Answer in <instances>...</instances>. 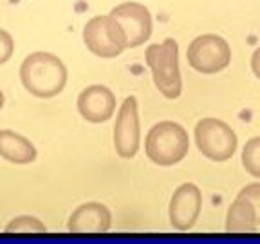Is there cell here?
Wrapping results in <instances>:
<instances>
[{"label":"cell","instance_id":"cell-1","mask_svg":"<svg viewBox=\"0 0 260 244\" xmlns=\"http://www.w3.org/2000/svg\"><path fill=\"white\" fill-rule=\"evenodd\" d=\"M20 80L32 96L53 98L63 90L67 83V69L58 56L38 51L22 62Z\"/></svg>","mask_w":260,"mask_h":244},{"label":"cell","instance_id":"cell-2","mask_svg":"<svg viewBox=\"0 0 260 244\" xmlns=\"http://www.w3.org/2000/svg\"><path fill=\"white\" fill-rule=\"evenodd\" d=\"M190 150L188 132L175 121H159L148 130L145 141L146 158L161 167L183 161Z\"/></svg>","mask_w":260,"mask_h":244},{"label":"cell","instance_id":"cell-3","mask_svg":"<svg viewBox=\"0 0 260 244\" xmlns=\"http://www.w3.org/2000/svg\"><path fill=\"white\" fill-rule=\"evenodd\" d=\"M145 58L159 93L168 100H175L181 96L183 80H181V71H179L177 42L174 38H167L162 44L148 45Z\"/></svg>","mask_w":260,"mask_h":244},{"label":"cell","instance_id":"cell-4","mask_svg":"<svg viewBox=\"0 0 260 244\" xmlns=\"http://www.w3.org/2000/svg\"><path fill=\"white\" fill-rule=\"evenodd\" d=\"M195 143L204 158L211 161H228L237 150L239 139L235 130L217 118H204L195 125Z\"/></svg>","mask_w":260,"mask_h":244},{"label":"cell","instance_id":"cell-5","mask_svg":"<svg viewBox=\"0 0 260 244\" xmlns=\"http://www.w3.org/2000/svg\"><path fill=\"white\" fill-rule=\"evenodd\" d=\"M188 64L191 69L203 74H215L224 71L232 62L230 44L219 35L206 33L193 38L186 51Z\"/></svg>","mask_w":260,"mask_h":244},{"label":"cell","instance_id":"cell-6","mask_svg":"<svg viewBox=\"0 0 260 244\" xmlns=\"http://www.w3.org/2000/svg\"><path fill=\"white\" fill-rule=\"evenodd\" d=\"M83 42L90 53L100 58H116L126 49L121 29L110 18V15L90 18L83 27Z\"/></svg>","mask_w":260,"mask_h":244},{"label":"cell","instance_id":"cell-7","mask_svg":"<svg viewBox=\"0 0 260 244\" xmlns=\"http://www.w3.org/2000/svg\"><path fill=\"white\" fill-rule=\"evenodd\" d=\"M126 40V47H138L145 44L152 35L150 11L138 2H123L109 13Z\"/></svg>","mask_w":260,"mask_h":244},{"label":"cell","instance_id":"cell-8","mask_svg":"<svg viewBox=\"0 0 260 244\" xmlns=\"http://www.w3.org/2000/svg\"><path fill=\"white\" fill-rule=\"evenodd\" d=\"M139 114H138V100L128 96L121 103L114 125V148L119 158L130 159L134 158L139 150Z\"/></svg>","mask_w":260,"mask_h":244},{"label":"cell","instance_id":"cell-9","mask_svg":"<svg viewBox=\"0 0 260 244\" xmlns=\"http://www.w3.org/2000/svg\"><path fill=\"white\" fill-rule=\"evenodd\" d=\"M201 208H203L201 190L193 183H183L172 195L170 208H168L170 224L179 232H186L197 223Z\"/></svg>","mask_w":260,"mask_h":244},{"label":"cell","instance_id":"cell-10","mask_svg":"<svg viewBox=\"0 0 260 244\" xmlns=\"http://www.w3.org/2000/svg\"><path fill=\"white\" fill-rule=\"evenodd\" d=\"M78 110L90 123L109 121L116 110V96L105 85H90L78 96Z\"/></svg>","mask_w":260,"mask_h":244},{"label":"cell","instance_id":"cell-11","mask_svg":"<svg viewBox=\"0 0 260 244\" xmlns=\"http://www.w3.org/2000/svg\"><path fill=\"white\" fill-rule=\"evenodd\" d=\"M112 224L110 210L102 203H85L71 214L67 228L73 233H105Z\"/></svg>","mask_w":260,"mask_h":244},{"label":"cell","instance_id":"cell-12","mask_svg":"<svg viewBox=\"0 0 260 244\" xmlns=\"http://www.w3.org/2000/svg\"><path fill=\"white\" fill-rule=\"evenodd\" d=\"M0 156L9 163L27 165L37 159V148L24 136L13 130H0Z\"/></svg>","mask_w":260,"mask_h":244},{"label":"cell","instance_id":"cell-13","mask_svg":"<svg viewBox=\"0 0 260 244\" xmlns=\"http://www.w3.org/2000/svg\"><path fill=\"white\" fill-rule=\"evenodd\" d=\"M256 211L255 206L248 199L237 197L228 210L226 217V232L233 233H251L256 230Z\"/></svg>","mask_w":260,"mask_h":244},{"label":"cell","instance_id":"cell-14","mask_svg":"<svg viewBox=\"0 0 260 244\" xmlns=\"http://www.w3.org/2000/svg\"><path fill=\"white\" fill-rule=\"evenodd\" d=\"M242 167L249 175L260 179V136L246 141L242 148Z\"/></svg>","mask_w":260,"mask_h":244},{"label":"cell","instance_id":"cell-15","mask_svg":"<svg viewBox=\"0 0 260 244\" xmlns=\"http://www.w3.org/2000/svg\"><path fill=\"white\" fill-rule=\"evenodd\" d=\"M47 228L42 221H38L37 217H31V216H20L13 219L11 223L6 226V232L8 233H42L45 232Z\"/></svg>","mask_w":260,"mask_h":244},{"label":"cell","instance_id":"cell-16","mask_svg":"<svg viewBox=\"0 0 260 244\" xmlns=\"http://www.w3.org/2000/svg\"><path fill=\"white\" fill-rule=\"evenodd\" d=\"M237 197H242V199H248L249 203L255 206L256 211V223L260 224V183H251L246 185L242 190L239 192Z\"/></svg>","mask_w":260,"mask_h":244},{"label":"cell","instance_id":"cell-17","mask_svg":"<svg viewBox=\"0 0 260 244\" xmlns=\"http://www.w3.org/2000/svg\"><path fill=\"white\" fill-rule=\"evenodd\" d=\"M13 51H15V44H13L11 35L6 29H0V65L11 58Z\"/></svg>","mask_w":260,"mask_h":244},{"label":"cell","instance_id":"cell-18","mask_svg":"<svg viewBox=\"0 0 260 244\" xmlns=\"http://www.w3.org/2000/svg\"><path fill=\"white\" fill-rule=\"evenodd\" d=\"M251 71L255 73V76L260 80V47H256V51L251 56Z\"/></svg>","mask_w":260,"mask_h":244},{"label":"cell","instance_id":"cell-19","mask_svg":"<svg viewBox=\"0 0 260 244\" xmlns=\"http://www.w3.org/2000/svg\"><path fill=\"white\" fill-rule=\"evenodd\" d=\"M4 107V94H2V90H0V109Z\"/></svg>","mask_w":260,"mask_h":244}]
</instances>
